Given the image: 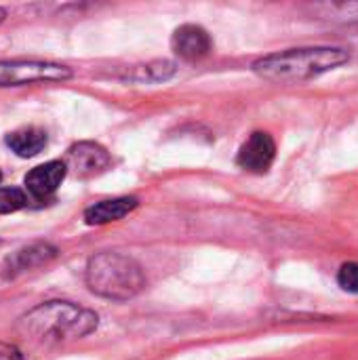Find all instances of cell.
I'll return each instance as SVG.
<instances>
[{"label": "cell", "mask_w": 358, "mask_h": 360, "mask_svg": "<svg viewBox=\"0 0 358 360\" xmlns=\"http://www.w3.org/2000/svg\"><path fill=\"white\" fill-rule=\"evenodd\" d=\"M46 133L40 127H19L6 135V146L19 158H32L46 148Z\"/></svg>", "instance_id": "8fae6325"}, {"label": "cell", "mask_w": 358, "mask_h": 360, "mask_svg": "<svg viewBox=\"0 0 358 360\" xmlns=\"http://www.w3.org/2000/svg\"><path fill=\"white\" fill-rule=\"evenodd\" d=\"M171 49L177 57L186 61H198L207 57L213 49V40L203 25L184 23L171 36Z\"/></svg>", "instance_id": "52a82bcc"}, {"label": "cell", "mask_w": 358, "mask_h": 360, "mask_svg": "<svg viewBox=\"0 0 358 360\" xmlns=\"http://www.w3.org/2000/svg\"><path fill=\"white\" fill-rule=\"evenodd\" d=\"M276 158V141L266 131H255L249 135V139L241 146L236 154V165L253 175H264L270 171L272 162Z\"/></svg>", "instance_id": "8992f818"}, {"label": "cell", "mask_w": 358, "mask_h": 360, "mask_svg": "<svg viewBox=\"0 0 358 360\" xmlns=\"http://www.w3.org/2000/svg\"><path fill=\"white\" fill-rule=\"evenodd\" d=\"M0 360H25V356L17 346L0 342Z\"/></svg>", "instance_id": "2e32d148"}, {"label": "cell", "mask_w": 358, "mask_h": 360, "mask_svg": "<svg viewBox=\"0 0 358 360\" xmlns=\"http://www.w3.org/2000/svg\"><path fill=\"white\" fill-rule=\"evenodd\" d=\"M329 15L344 23H358V2H340L329 6ZM329 17V19H331Z\"/></svg>", "instance_id": "9a60e30c"}, {"label": "cell", "mask_w": 358, "mask_h": 360, "mask_svg": "<svg viewBox=\"0 0 358 360\" xmlns=\"http://www.w3.org/2000/svg\"><path fill=\"white\" fill-rule=\"evenodd\" d=\"M175 63L173 61H167V59H158V61H152V63H146V65H139L135 68L133 72V80L137 82H146V84H154V82H162V80H169L173 74H175Z\"/></svg>", "instance_id": "7c38bea8"}, {"label": "cell", "mask_w": 358, "mask_h": 360, "mask_svg": "<svg viewBox=\"0 0 358 360\" xmlns=\"http://www.w3.org/2000/svg\"><path fill=\"white\" fill-rule=\"evenodd\" d=\"M99 325V316L72 302H44L25 312L17 331L34 344H61L68 340H80L93 333Z\"/></svg>", "instance_id": "6da1fadb"}, {"label": "cell", "mask_w": 358, "mask_h": 360, "mask_svg": "<svg viewBox=\"0 0 358 360\" xmlns=\"http://www.w3.org/2000/svg\"><path fill=\"white\" fill-rule=\"evenodd\" d=\"M84 281L95 295L112 302H129L146 287L141 266L133 257L118 251L95 253L87 262Z\"/></svg>", "instance_id": "3957f363"}, {"label": "cell", "mask_w": 358, "mask_h": 360, "mask_svg": "<svg viewBox=\"0 0 358 360\" xmlns=\"http://www.w3.org/2000/svg\"><path fill=\"white\" fill-rule=\"evenodd\" d=\"M70 78H72V70L55 61H36V59L0 61V89L25 86L36 82H63Z\"/></svg>", "instance_id": "277c9868"}, {"label": "cell", "mask_w": 358, "mask_h": 360, "mask_svg": "<svg viewBox=\"0 0 358 360\" xmlns=\"http://www.w3.org/2000/svg\"><path fill=\"white\" fill-rule=\"evenodd\" d=\"M65 175H68V169H65L63 160H51V162L34 167L25 175L23 184H25V190L34 198H46L61 186Z\"/></svg>", "instance_id": "9c48e42d"}, {"label": "cell", "mask_w": 358, "mask_h": 360, "mask_svg": "<svg viewBox=\"0 0 358 360\" xmlns=\"http://www.w3.org/2000/svg\"><path fill=\"white\" fill-rule=\"evenodd\" d=\"M350 61L342 46H300L253 61V72L272 82H304Z\"/></svg>", "instance_id": "7a4b0ae2"}, {"label": "cell", "mask_w": 358, "mask_h": 360, "mask_svg": "<svg viewBox=\"0 0 358 360\" xmlns=\"http://www.w3.org/2000/svg\"><path fill=\"white\" fill-rule=\"evenodd\" d=\"M57 247L49 245V243H32L27 247L17 249L15 253H11L2 266L4 276L6 278H17L19 274H25L30 270L42 268L46 264H51L57 257Z\"/></svg>", "instance_id": "ba28073f"}, {"label": "cell", "mask_w": 358, "mask_h": 360, "mask_svg": "<svg viewBox=\"0 0 358 360\" xmlns=\"http://www.w3.org/2000/svg\"><path fill=\"white\" fill-rule=\"evenodd\" d=\"M0 181H2V173H0Z\"/></svg>", "instance_id": "ac0fdd59"}, {"label": "cell", "mask_w": 358, "mask_h": 360, "mask_svg": "<svg viewBox=\"0 0 358 360\" xmlns=\"http://www.w3.org/2000/svg\"><path fill=\"white\" fill-rule=\"evenodd\" d=\"M4 17H6V11H4V8H2V6H0V23H2V21H4Z\"/></svg>", "instance_id": "e0dca14e"}, {"label": "cell", "mask_w": 358, "mask_h": 360, "mask_svg": "<svg viewBox=\"0 0 358 360\" xmlns=\"http://www.w3.org/2000/svg\"><path fill=\"white\" fill-rule=\"evenodd\" d=\"M27 205V196L19 188H0V215L15 213Z\"/></svg>", "instance_id": "4fadbf2b"}, {"label": "cell", "mask_w": 358, "mask_h": 360, "mask_svg": "<svg viewBox=\"0 0 358 360\" xmlns=\"http://www.w3.org/2000/svg\"><path fill=\"white\" fill-rule=\"evenodd\" d=\"M137 205H139V200L135 196H118V198L99 200L84 211V221L89 226L112 224V221H118V219L127 217L129 213H133L137 209Z\"/></svg>", "instance_id": "30bf717a"}, {"label": "cell", "mask_w": 358, "mask_h": 360, "mask_svg": "<svg viewBox=\"0 0 358 360\" xmlns=\"http://www.w3.org/2000/svg\"><path fill=\"white\" fill-rule=\"evenodd\" d=\"M63 165L68 173H74L80 179H89L110 169L112 156L103 146L95 141H78L68 150Z\"/></svg>", "instance_id": "5b68a950"}, {"label": "cell", "mask_w": 358, "mask_h": 360, "mask_svg": "<svg viewBox=\"0 0 358 360\" xmlns=\"http://www.w3.org/2000/svg\"><path fill=\"white\" fill-rule=\"evenodd\" d=\"M338 285L348 291V293H357L358 295V264L357 262H348L340 268L338 272Z\"/></svg>", "instance_id": "5bb4252c"}]
</instances>
